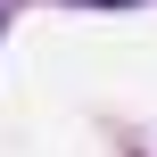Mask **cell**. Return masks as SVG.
Returning <instances> with one entry per match:
<instances>
[{"label":"cell","instance_id":"1","mask_svg":"<svg viewBox=\"0 0 157 157\" xmlns=\"http://www.w3.org/2000/svg\"><path fill=\"white\" fill-rule=\"evenodd\" d=\"M75 8H132V0H75Z\"/></svg>","mask_w":157,"mask_h":157}]
</instances>
